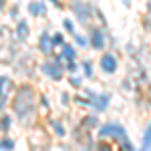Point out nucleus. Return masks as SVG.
<instances>
[{"label": "nucleus", "mask_w": 151, "mask_h": 151, "mask_svg": "<svg viewBox=\"0 0 151 151\" xmlns=\"http://www.w3.org/2000/svg\"><path fill=\"white\" fill-rule=\"evenodd\" d=\"M8 85H10V81H8L6 77H0V105H2V103H4V99H6Z\"/></svg>", "instance_id": "f257e3e1"}, {"label": "nucleus", "mask_w": 151, "mask_h": 151, "mask_svg": "<svg viewBox=\"0 0 151 151\" xmlns=\"http://www.w3.org/2000/svg\"><path fill=\"white\" fill-rule=\"evenodd\" d=\"M103 68H105L107 73H113V71H115V59H113V56H105V59H103Z\"/></svg>", "instance_id": "f03ea898"}, {"label": "nucleus", "mask_w": 151, "mask_h": 151, "mask_svg": "<svg viewBox=\"0 0 151 151\" xmlns=\"http://www.w3.org/2000/svg\"><path fill=\"white\" fill-rule=\"evenodd\" d=\"M26 36V22H20L18 24V38H24Z\"/></svg>", "instance_id": "7ed1b4c3"}, {"label": "nucleus", "mask_w": 151, "mask_h": 151, "mask_svg": "<svg viewBox=\"0 0 151 151\" xmlns=\"http://www.w3.org/2000/svg\"><path fill=\"white\" fill-rule=\"evenodd\" d=\"M40 49L49 50V36H47V34H42V36H40Z\"/></svg>", "instance_id": "20e7f679"}, {"label": "nucleus", "mask_w": 151, "mask_h": 151, "mask_svg": "<svg viewBox=\"0 0 151 151\" xmlns=\"http://www.w3.org/2000/svg\"><path fill=\"white\" fill-rule=\"evenodd\" d=\"M38 6H40V4H36V2L30 4V12H32V14H38V12H40V10H38Z\"/></svg>", "instance_id": "39448f33"}, {"label": "nucleus", "mask_w": 151, "mask_h": 151, "mask_svg": "<svg viewBox=\"0 0 151 151\" xmlns=\"http://www.w3.org/2000/svg\"><path fill=\"white\" fill-rule=\"evenodd\" d=\"M65 54H67L68 59H73V49H68V47H67V49H65Z\"/></svg>", "instance_id": "423d86ee"}, {"label": "nucleus", "mask_w": 151, "mask_h": 151, "mask_svg": "<svg viewBox=\"0 0 151 151\" xmlns=\"http://www.w3.org/2000/svg\"><path fill=\"white\" fill-rule=\"evenodd\" d=\"M52 42H63V36H61V34H56V36L52 38Z\"/></svg>", "instance_id": "0eeeda50"}]
</instances>
